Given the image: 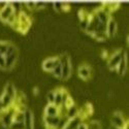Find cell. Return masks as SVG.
<instances>
[{"label": "cell", "mask_w": 129, "mask_h": 129, "mask_svg": "<svg viewBox=\"0 0 129 129\" xmlns=\"http://www.w3.org/2000/svg\"><path fill=\"white\" fill-rule=\"evenodd\" d=\"M32 25V19L31 17L24 10H22L21 13H19L17 15V20L16 22L10 26L14 30L20 32L21 34H26L29 31L30 27Z\"/></svg>", "instance_id": "obj_1"}, {"label": "cell", "mask_w": 129, "mask_h": 129, "mask_svg": "<svg viewBox=\"0 0 129 129\" xmlns=\"http://www.w3.org/2000/svg\"><path fill=\"white\" fill-rule=\"evenodd\" d=\"M59 58V63L61 65L62 69V78L61 80L63 81H67L71 78L72 74V63H71V58L68 55V53L63 52L62 54L58 56Z\"/></svg>", "instance_id": "obj_2"}, {"label": "cell", "mask_w": 129, "mask_h": 129, "mask_svg": "<svg viewBox=\"0 0 129 129\" xmlns=\"http://www.w3.org/2000/svg\"><path fill=\"white\" fill-rule=\"evenodd\" d=\"M19 55H20L19 49L15 44L10 42L7 52L5 54V70L10 71L14 69V67L16 66V64L19 60Z\"/></svg>", "instance_id": "obj_3"}, {"label": "cell", "mask_w": 129, "mask_h": 129, "mask_svg": "<svg viewBox=\"0 0 129 129\" xmlns=\"http://www.w3.org/2000/svg\"><path fill=\"white\" fill-rule=\"evenodd\" d=\"M111 124L112 128L114 129H127L128 127V121L125 119L122 112L120 111H116L112 114Z\"/></svg>", "instance_id": "obj_4"}, {"label": "cell", "mask_w": 129, "mask_h": 129, "mask_svg": "<svg viewBox=\"0 0 129 129\" xmlns=\"http://www.w3.org/2000/svg\"><path fill=\"white\" fill-rule=\"evenodd\" d=\"M125 53L126 52H124L122 49H119L116 52L110 54V57L107 59V67H109L110 70L116 71V68L118 65H119V63L121 62L123 56L125 55Z\"/></svg>", "instance_id": "obj_5"}, {"label": "cell", "mask_w": 129, "mask_h": 129, "mask_svg": "<svg viewBox=\"0 0 129 129\" xmlns=\"http://www.w3.org/2000/svg\"><path fill=\"white\" fill-rule=\"evenodd\" d=\"M93 69L88 63H82L78 67V76L81 80L87 82L92 79Z\"/></svg>", "instance_id": "obj_6"}, {"label": "cell", "mask_w": 129, "mask_h": 129, "mask_svg": "<svg viewBox=\"0 0 129 129\" xmlns=\"http://www.w3.org/2000/svg\"><path fill=\"white\" fill-rule=\"evenodd\" d=\"M58 64H59V58H58V56H52V57L46 58L44 61H42L41 67H42V70H44V71L51 73L53 71V69L55 68L58 65Z\"/></svg>", "instance_id": "obj_7"}, {"label": "cell", "mask_w": 129, "mask_h": 129, "mask_svg": "<svg viewBox=\"0 0 129 129\" xmlns=\"http://www.w3.org/2000/svg\"><path fill=\"white\" fill-rule=\"evenodd\" d=\"M14 14H16V10L13 6V3L7 2L6 5L2 9H0V21H2L3 23H5L7 21V19L10 16H13Z\"/></svg>", "instance_id": "obj_8"}, {"label": "cell", "mask_w": 129, "mask_h": 129, "mask_svg": "<svg viewBox=\"0 0 129 129\" xmlns=\"http://www.w3.org/2000/svg\"><path fill=\"white\" fill-rule=\"evenodd\" d=\"M24 117V128L25 129H35L34 127V115L30 109L25 111Z\"/></svg>", "instance_id": "obj_9"}, {"label": "cell", "mask_w": 129, "mask_h": 129, "mask_svg": "<svg viewBox=\"0 0 129 129\" xmlns=\"http://www.w3.org/2000/svg\"><path fill=\"white\" fill-rule=\"evenodd\" d=\"M44 116L46 117H55L61 116V107H58L55 104H47L44 110Z\"/></svg>", "instance_id": "obj_10"}, {"label": "cell", "mask_w": 129, "mask_h": 129, "mask_svg": "<svg viewBox=\"0 0 129 129\" xmlns=\"http://www.w3.org/2000/svg\"><path fill=\"white\" fill-rule=\"evenodd\" d=\"M117 31H118V24H117L116 20L114 18H111L109 20V22H107V24H106V30H105L107 38L114 37L117 34Z\"/></svg>", "instance_id": "obj_11"}, {"label": "cell", "mask_w": 129, "mask_h": 129, "mask_svg": "<svg viewBox=\"0 0 129 129\" xmlns=\"http://www.w3.org/2000/svg\"><path fill=\"white\" fill-rule=\"evenodd\" d=\"M127 69H128V60H127V53H125V55L123 56L121 62L119 63V65L116 68V72L118 73L119 77L123 78V77H125Z\"/></svg>", "instance_id": "obj_12"}, {"label": "cell", "mask_w": 129, "mask_h": 129, "mask_svg": "<svg viewBox=\"0 0 129 129\" xmlns=\"http://www.w3.org/2000/svg\"><path fill=\"white\" fill-rule=\"evenodd\" d=\"M94 14H95L96 17H97L99 23L105 24V25L107 24V22H109V20L112 18L111 15L107 13V12H105V10L102 8V6H101L100 8H98V9H96L95 12H94Z\"/></svg>", "instance_id": "obj_13"}, {"label": "cell", "mask_w": 129, "mask_h": 129, "mask_svg": "<svg viewBox=\"0 0 129 129\" xmlns=\"http://www.w3.org/2000/svg\"><path fill=\"white\" fill-rule=\"evenodd\" d=\"M61 116H55V117H46L44 116V124L45 127H57Z\"/></svg>", "instance_id": "obj_14"}, {"label": "cell", "mask_w": 129, "mask_h": 129, "mask_svg": "<svg viewBox=\"0 0 129 129\" xmlns=\"http://www.w3.org/2000/svg\"><path fill=\"white\" fill-rule=\"evenodd\" d=\"M2 92L5 93L6 95H8L9 97H12L13 99H15L16 96H17V92L18 91H17V89L15 87V85L13 83L8 82V83H6V85L3 87V91Z\"/></svg>", "instance_id": "obj_15"}, {"label": "cell", "mask_w": 129, "mask_h": 129, "mask_svg": "<svg viewBox=\"0 0 129 129\" xmlns=\"http://www.w3.org/2000/svg\"><path fill=\"white\" fill-rule=\"evenodd\" d=\"M78 114H79V109L77 107V105L74 104L72 106H70L69 109L65 110V116L66 118H68L69 120H72V119H76L78 118Z\"/></svg>", "instance_id": "obj_16"}, {"label": "cell", "mask_w": 129, "mask_h": 129, "mask_svg": "<svg viewBox=\"0 0 129 129\" xmlns=\"http://www.w3.org/2000/svg\"><path fill=\"white\" fill-rule=\"evenodd\" d=\"M55 105L58 107L63 106V100H62V88H57L55 89Z\"/></svg>", "instance_id": "obj_17"}, {"label": "cell", "mask_w": 129, "mask_h": 129, "mask_svg": "<svg viewBox=\"0 0 129 129\" xmlns=\"http://www.w3.org/2000/svg\"><path fill=\"white\" fill-rule=\"evenodd\" d=\"M15 110V109H14ZM24 112H20V111H16L14 112L13 115V123H24Z\"/></svg>", "instance_id": "obj_18"}, {"label": "cell", "mask_w": 129, "mask_h": 129, "mask_svg": "<svg viewBox=\"0 0 129 129\" xmlns=\"http://www.w3.org/2000/svg\"><path fill=\"white\" fill-rule=\"evenodd\" d=\"M90 19H91V14L89 13L88 16L86 17L85 19L79 21V27H80V29H81L82 31H84V32L86 31V29H87V27H88V25H89V23H90Z\"/></svg>", "instance_id": "obj_19"}, {"label": "cell", "mask_w": 129, "mask_h": 129, "mask_svg": "<svg viewBox=\"0 0 129 129\" xmlns=\"http://www.w3.org/2000/svg\"><path fill=\"white\" fill-rule=\"evenodd\" d=\"M51 74L52 76L55 78V79H59V80H61V78H62V69H61V65H60V63L58 64V65L53 69V71L51 72Z\"/></svg>", "instance_id": "obj_20"}, {"label": "cell", "mask_w": 129, "mask_h": 129, "mask_svg": "<svg viewBox=\"0 0 129 129\" xmlns=\"http://www.w3.org/2000/svg\"><path fill=\"white\" fill-rule=\"evenodd\" d=\"M69 119L68 118H66L65 116H62L61 118H60V121H59V123H58V125H57V129H64L66 126H67V124L69 123Z\"/></svg>", "instance_id": "obj_21"}, {"label": "cell", "mask_w": 129, "mask_h": 129, "mask_svg": "<svg viewBox=\"0 0 129 129\" xmlns=\"http://www.w3.org/2000/svg\"><path fill=\"white\" fill-rule=\"evenodd\" d=\"M46 99H47V101H48L49 104H54V103H55V89L51 90V91H49L47 93Z\"/></svg>", "instance_id": "obj_22"}, {"label": "cell", "mask_w": 129, "mask_h": 129, "mask_svg": "<svg viewBox=\"0 0 129 129\" xmlns=\"http://www.w3.org/2000/svg\"><path fill=\"white\" fill-rule=\"evenodd\" d=\"M96 41H105L107 39L106 33H99V32H96V33L92 36Z\"/></svg>", "instance_id": "obj_23"}, {"label": "cell", "mask_w": 129, "mask_h": 129, "mask_svg": "<svg viewBox=\"0 0 129 129\" xmlns=\"http://www.w3.org/2000/svg\"><path fill=\"white\" fill-rule=\"evenodd\" d=\"M88 129H102V127L99 121L94 120L88 123Z\"/></svg>", "instance_id": "obj_24"}, {"label": "cell", "mask_w": 129, "mask_h": 129, "mask_svg": "<svg viewBox=\"0 0 129 129\" xmlns=\"http://www.w3.org/2000/svg\"><path fill=\"white\" fill-rule=\"evenodd\" d=\"M74 104H76V103H74V101H73V98L71 97V96H69V97L65 100V102L63 103V106L62 107H63L64 110H67V109H69L70 106H72Z\"/></svg>", "instance_id": "obj_25"}, {"label": "cell", "mask_w": 129, "mask_h": 129, "mask_svg": "<svg viewBox=\"0 0 129 129\" xmlns=\"http://www.w3.org/2000/svg\"><path fill=\"white\" fill-rule=\"evenodd\" d=\"M9 129H25L24 123H12Z\"/></svg>", "instance_id": "obj_26"}, {"label": "cell", "mask_w": 129, "mask_h": 129, "mask_svg": "<svg viewBox=\"0 0 129 129\" xmlns=\"http://www.w3.org/2000/svg\"><path fill=\"white\" fill-rule=\"evenodd\" d=\"M47 7L46 3H42V2H35V10H42Z\"/></svg>", "instance_id": "obj_27"}, {"label": "cell", "mask_w": 129, "mask_h": 129, "mask_svg": "<svg viewBox=\"0 0 129 129\" xmlns=\"http://www.w3.org/2000/svg\"><path fill=\"white\" fill-rule=\"evenodd\" d=\"M24 5L30 10V12H34L35 10V2H26Z\"/></svg>", "instance_id": "obj_28"}, {"label": "cell", "mask_w": 129, "mask_h": 129, "mask_svg": "<svg viewBox=\"0 0 129 129\" xmlns=\"http://www.w3.org/2000/svg\"><path fill=\"white\" fill-rule=\"evenodd\" d=\"M76 129H88V123H86L85 121H80Z\"/></svg>", "instance_id": "obj_29"}, {"label": "cell", "mask_w": 129, "mask_h": 129, "mask_svg": "<svg viewBox=\"0 0 129 129\" xmlns=\"http://www.w3.org/2000/svg\"><path fill=\"white\" fill-rule=\"evenodd\" d=\"M53 8H54V10H56L57 13H60L61 10H62V3H60V2H55L53 4Z\"/></svg>", "instance_id": "obj_30"}, {"label": "cell", "mask_w": 129, "mask_h": 129, "mask_svg": "<svg viewBox=\"0 0 129 129\" xmlns=\"http://www.w3.org/2000/svg\"><path fill=\"white\" fill-rule=\"evenodd\" d=\"M0 69L5 70V57L0 55Z\"/></svg>", "instance_id": "obj_31"}, {"label": "cell", "mask_w": 129, "mask_h": 129, "mask_svg": "<svg viewBox=\"0 0 129 129\" xmlns=\"http://www.w3.org/2000/svg\"><path fill=\"white\" fill-rule=\"evenodd\" d=\"M62 10L63 12H69L70 10V5L67 3H62Z\"/></svg>", "instance_id": "obj_32"}, {"label": "cell", "mask_w": 129, "mask_h": 129, "mask_svg": "<svg viewBox=\"0 0 129 129\" xmlns=\"http://www.w3.org/2000/svg\"><path fill=\"white\" fill-rule=\"evenodd\" d=\"M38 92H39L38 88H37V87H34V89H33V94H34V95H38Z\"/></svg>", "instance_id": "obj_33"}, {"label": "cell", "mask_w": 129, "mask_h": 129, "mask_svg": "<svg viewBox=\"0 0 129 129\" xmlns=\"http://www.w3.org/2000/svg\"><path fill=\"white\" fill-rule=\"evenodd\" d=\"M45 129H57L55 127H45Z\"/></svg>", "instance_id": "obj_34"}]
</instances>
